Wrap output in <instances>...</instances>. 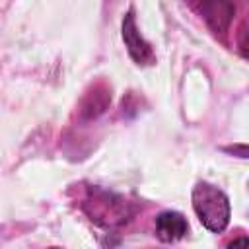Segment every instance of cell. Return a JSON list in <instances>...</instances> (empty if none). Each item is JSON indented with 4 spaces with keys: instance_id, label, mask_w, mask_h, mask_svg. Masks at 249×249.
Segmentation results:
<instances>
[{
    "instance_id": "obj_1",
    "label": "cell",
    "mask_w": 249,
    "mask_h": 249,
    "mask_svg": "<svg viewBox=\"0 0 249 249\" xmlns=\"http://www.w3.org/2000/svg\"><path fill=\"white\" fill-rule=\"evenodd\" d=\"M191 198H193V210L206 230L214 233H222L228 228L231 210H230V198L222 189L200 181L195 185Z\"/></svg>"
},
{
    "instance_id": "obj_2",
    "label": "cell",
    "mask_w": 249,
    "mask_h": 249,
    "mask_svg": "<svg viewBox=\"0 0 249 249\" xmlns=\"http://www.w3.org/2000/svg\"><path fill=\"white\" fill-rule=\"evenodd\" d=\"M123 41L126 45L128 54L132 56V60L136 64H152L154 62V58H156L154 51L144 41V37L140 35L138 27H136V21H134V16H132V10L123 19Z\"/></svg>"
},
{
    "instance_id": "obj_3",
    "label": "cell",
    "mask_w": 249,
    "mask_h": 249,
    "mask_svg": "<svg viewBox=\"0 0 249 249\" xmlns=\"http://www.w3.org/2000/svg\"><path fill=\"white\" fill-rule=\"evenodd\" d=\"M187 230H189V224L181 212L165 210L156 218V235L163 243L179 241L181 237H185Z\"/></svg>"
},
{
    "instance_id": "obj_4",
    "label": "cell",
    "mask_w": 249,
    "mask_h": 249,
    "mask_svg": "<svg viewBox=\"0 0 249 249\" xmlns=\"http://www.w3.org/2000/svg\"><path fill=\"white\" fill-rule=\"evenodd\" d=\"M198 10L214 33H226L235 14V6L230 2H202Z\"/></svg>"
},
{
    "instance_id": "obj_5",
    "label": "cell",
    "mask_w": 249,
    "mask_h": 249,
    "mask_svg": "<svg viewBox=\"0 0 249 249\" xmlns=\"http://www.w3.org/2000/svg\"><path fill=\"white\" fill-rule=\"evenodd\" d=\"M247 247H249L247 245V237H237L228 245V249H247Z\"/></svg>"
},
{
    "instance_id": "obj_6",
    "label": "cell",
    "mask_w": 249,
    "mask_h": 249,
    "mask_svg": "<svg viewBox=\"0 0 249 249\" xmlns=\"http://www.w3.org/2000/svg\"><path fill=\"white\" fill-rule=\"evenodd\" d=\"M51 249H60V247H51Z\"/></svg>"
}]
</instances>
